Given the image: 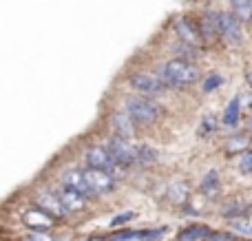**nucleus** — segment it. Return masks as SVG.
I'll return each instance as SVG.
<instances>
[{
	"instance_id": "21",
	"label": "nucleus",
	"mask_w": 252,
	"mask_h": 241,
	"mask_svg": "<svg viewBox=\"0 0 252 241\" xmlns=\"http://www.w3.org/2000/svg\"><path fill=\"white\" fill-rule=\"evenodd\" d=\"M188 197V186L184 184V181H179V184L170 186V199H173L175 204H184Z\"/></svg>"
},
{
	"instance_id": "24",
	"label": "nucleus",
	"mask_w": 252,
	"mask_h": 241,
	"mask_svg": "<svg viewBox=\"0 0 252 241\" xmlns=\"http://www.w3.org/2000/svg\"><path fill=\"white\" fill-rule=\"evenodd\" d=\"M221 82H223V78H221V75H219V73L208 75V78H206V82H204V91H206V93L215 91V89H219V87H221Z\"/></svg>"
},
{
	"instance_id": "19",
	"label": "nucleus",
	"mask_w": 252,
	"mask_h": 241,
	"mask_svg": "<svg viewBox=\"0 0 252 241\" xmlns=\"http://www.w3.org/2000/svg\"><path fill=\"white\" fill-rule=\"evenodd\" d=\"M157 157H159V153H157L155 149H151V146L142 144L137 149V162L142 164V166H148V164H155Z\"/></svg>"
},
{
	"instance_id": "34",
	"label": "nucleus",
	"mask_w": 252,
	"mask_h": 241,
	"mask_svg": "<svg viewBox=\"0 0 252 241\" xmlns=\"http://www.w3.org/2000/svg\"><path fill=\"white\" fill-rule=\"evenodd\" d=\"M250 109H252V100H250Z\"/></svg>"
},
{
	"instance_id": "22",
	"label": "nucleus",
	"mask_w": 252,
	"mask_h": 241,
	"mask_svg": "<svg viewBox=\"0 0 252 241\" xmlns=\"http://www.w3.org/2000/svg\"><path fill=\"white\" fill-rule=\"evenodd\" d=\"M230 228H235L237 233H241V235H252V224L250 221H246V219H241V217H237V219H230Z\"/></svg>"
},
{
	"instance_id": "12",
	"label": "nucleus",
	"mask_w": 252,
	"mask_h": 241,
	"mask_svg": "<svg viewBox=\"0 0 252 241\" xmlns=\"http://www.w3.org/2000/svg\"><path fill=\"white\" fill-rule=\"evenodd\" d=\"M58 197H60V202L64 204L66 212L82 211V208L87 206V197H84V195H80L78 190H73V188H66V186L60 190V193H58Z\"/></svg>"
},
{
	"instance_id": "3",
	"label": "nucleus",
	"mask_w": 252,
	"mask_h": 241,
	"mask_svg": "<svg viewBox=\"0 0 252 241\" xmlns=\"http://www.w3.org/2000/svg\"><path fill=\"white\" fill-rule=\"evenodd\" d=\"M87 166L97 168V171H104V173H111V175H115V177H122L120 175V173H122L120 171L122 164H118L113 155H111L106 149H100V146L87 151Z\"/></svg>"
},
{
	"instance_id": "5",
	"label": "nucleus",
	"mask_w": 252,
	"mask_h": 241,
	"mask_svg": "<svg viewBox=\"0 0 252 241\" xmlns=\"http://www.w3.org/2000/svg\"><path fill=\"white\" fill-rule=\"evenodd\" d=\"M130 87L139 93L146 95H159L166 91V82L159 75H151V73H133L130 75Z\"/></svg>"
},
{
	"instance_id": "13",
	"label": "nucleus",
	"mask_w": 252,
	"mask_h": 241,
	"mask_svg": "<svg viewBox=\"0 0 252 241\" xmlns=\"http://www.w3.org/2000/svg\"><path fill=\"white\" fill-rule=\"evenodd\" d=\"M210 235V228L204 224H197V226H188V228H184L182 233L177 235V239L175 241H199V239H206Z\"/></svg>"
},
{
	"instance_id": "6",
	"label": "nucleus",
	"mask_w": 252,
	"mask_h": 241,
	"mask_svg": "<svg viewBox=\"0 0 252 241\" xmlns=\"http://www.w3.org/2000/svg\"><path fill=\"white\" fill-rule=\"evenodd\" d=\"M62 184L66 186V188H73V190H78L80 195H84V197H95V188L91 186V181H89V177H87V173L84 171H69V173H64L62 175Z\"/></svg>"
},
{
	"instance_id": "31",
	"label": "nucleus",
	"mask_w": 252,
	"mask_h": 241,
	"mask_svg": "<svg viewBox=\"0 0 252 241\" xmlns=\"http://www.w3.org/2000/svg\"><path fill=\"white\" fill-rule=\"evenodd\" d=\"M25 241H56V239H49V237H44L42 233H35V235H31V237H27Z\"/></svg>"
},
{
	"instance_id": "25",
	"label": "nucleus",
	"mask_w": 252,
	"mask_h": 241,
	"mask_svg": "<svg viewBox=\"0 0 252 241\" xmlns=\"http://www.w3.org/2000/svg\"><path fill=\"white\" fill-rule=\"evenodd\" d=\"M239 168L244 173H252V151H246V153H241Z\"/></svg>"
},
{
	"instance_id": "2",
	"label": "nucleus",
	"mask_w": 252,
	"mask_h": 241,
	"mask_svg": "<svg viewBox=\"0 0 252 241\" xmlns=\"http://www.w3.org/2000/svg\"><path fill=\"white\" fill-rule=\"evenodd\" d=\"M126 113L137 124H151L159 115V106L151 100H144V97H133L126 102Z\"/></svg>"
},
{
	"instance_id": "9",
	"label": "nucleus",
	"mask_w": 252,
	"mask_h": 241,
	"mask_svg": "<svg viewBox=\"0 0 252 241\" xmlns=\"http://www.w3.org/2000/svg\"><path fill=\"white\" fill-rule=\"evenodd\" d=\"M87 177L89 181H91V186L95 188L97 195L102 193H111V190L115 188V175H111V173H104V171H97V168H87Z\"/></svg>"
},
{
	"instance_id": "26",
	"label": "nucleus",
	"mask_w": 252,
	"mask_h": 241,
	"mask_svg": "<svg viewBox=\"0 0 252 241\" xmlns=\"http://www.w3.org/2000/svg\"><path fill=\"white\" fill-rule=\"evenodd\" d=\"M139 233H130V230H120V233L111 235L109 241H130V239H137Z\"/></svg>"
},
{
	"instance_id": "16",
	"label": "nucleus",
	"mask_w": 252,
	"mask_h": 241,
	"mask_svg": "<svg viewBox=\"0 0 252 241\" xmlns=\"http://www.w3.org/2000/svg\"><path fill=\"white\" fill-rule=\"evenodd\" d=\"M201 193L208 195V197H215L219 193V175L215 171L206 173V177L201 180Z\"/></svg>"
},
{
	"instance_id": "20",
	"label": "nucleus",
	"mask_w": 252,
	"mask_h": 241,
	"mask_svg": "<svg viewBox=\"0 0 252 241\" xmlns=\"http://www.w3.org/2000/svg\"><path fill=\"white\" fill-rule=\"evenodd\" d=\"M223 124L230 128H235L237 124H239V100H232L230 104H228L226 113H223Z\"/></svg>"
},
{
	"instance_id": "23",
	"label": "nucleus",
	"mask_w": 252,
	"mask_h": 241,
	"mask_svg": "<svg viewBox=\"0 0 252 241\" xmlns=\"http://www.w3.org/2000/svg\"><path fill=\"white\" fill-rule=\"evenodd\" d=\"M166 235V228H159V230H139V235H137V239H142V241H157V239H161Z\"/></svg>"
},
{
	"instance_id": "33",
	"label": "nucleus",
	"mask_w": 252,
	"mask_h": 241,
	"mask_svg": "<svg viewBox=\"0 0 252 241\" xmlns=\"http://www.w3.org/2000/svg\"><path fill=\"white\" fill-rule=\"evenodd\" d=\"M248 82H250V87H252V71L248 73Z\"/></svg>"
},
{
	"instance_id": "15",
	"label": "nucleus",
	"mask_w": 252,
	"mask_h": 241,
	"mask_svg": "<svg viewBox=\"0 0 252 241\" xmlns=\"http://www.w3.org/2000/svg\"><path fill=\"white\" fill-rule=\"evenodd\" d=\"M130 115L128 113H115L113 115V128L118 131V135L130 137L133 135V124H130Z\"/></svg>"
},
{
	"instance_id": "29",
	"label": "nucleus",
	"mask_w": 252,
	"mask_h": 241,
	"mask_svg": "<svg viewBox=\"0 0 252 241\" xmlns=\"http://www.w3.org/2000/svg\"><path fill=\"white\" fill-rule=\"evenodd\" d=\"M217 128V120L215 118H206L204 120V126H201V133H213Z\"/></svg>"
},
{
	"instance_id": "1",
	"label": "nucleus",
	"mask_w": 252,
	"mask_h": 241,
	"mask_svg": "<svg viewBox=\"0 0 252 241\" xmlns=\"http://www.w3.org/2000/svg\"><path fill=\"white\" fill-rule=\"evenodd\" d=\"M157 75L166 82V87H188V84H195L199 78V71L195 64H190L188 60H170L166 64L157 66Z\"/></svg>"
},
{
	"instance_id": "18",
	"label": "nucleus",
	"mask_w": 252,
	"mask_h": 241,
	"mask_svg": "<svg viewBox=\"0 0 252 241\" xmlns=\"http://www.w3.org/2000/svg\"><path fill=\"white\" fill-rule=\"evenodd\" d=\"M232 13L239 20H252V0H230Z\"/></svg>"
},
{
	"instance_id": "14",
	"label": "nucleus",
	"mask_w": 252,
	"mask_h": 241,
	"mask_svg": "<svg viewBox=\"0 0 252 241\" xmlns=\"http://www.w3.org/2000/svg\"><path fill=\"white\" fill-rule=\"evenodd\" d=\"M199 31L204 38H215V33H219V22H217V13H206L199 20Z\"/></svg>"
},
{
	"instance_id": "10",
	"label": "nucleus",
	"mask_w": 252,
	"mask_h": 241,
	"mask_svg": "<svg viewBox=\"0 0 252 241\" xmlns=\"http://www.w3.org/2000/svg\"><path fill=\"white\" fill-rule=\"evenodd\" d=\"M35 206L42 208V211H47L49 215L56 219V217H64L66 215V208L64 204L60 202V197H58V193H40L38 197H35Z\"/></svg>"
},
{
	"instance_id": "7",
	"label": "nucleus",
	"mask_w": 252,
	"mask_h": 241,
	"mask_svg": "<svg viewBox=\"0 0 252 241\" xmlns=\"http://www.w3.org/2000/svg\"><path fill=\"white\" fill-rule=\"evenodd\" d=\"M217 22H219V33H223V38L230 44H239L244 40V33H241L239 27V18L235 13H217Z\"/></svg>"
},
{
	"instance_id": "11",
	"label": "nucleus",
	"mask_w": 252,
	"mask_h": 241,
	"mask_svg": "<svg viewBox=\"0 0 252 241\" xmlns=\"http://www.w3.org/2000/svg\"><path fill=\"white\" fill-rule=\"evenodd\" d=\"M175 31H177V35H179V40H182V42L192 44V47L197 44V40H199V35H201L199 27H195L190 20H186V18L175 20Z\"/></svg>"
},
{
	"instance_id": "28",
	"label": "nucleus",
	"mask_w": 252,
	"mask_h": 241,
	"mask_svg": "<svg viewBox=\"0 0 252 241\" xmlns=\"http://www.w3.org/2000/svg\"><path fill=\"white\" fill-rule=\"evenodd\" d=\"M133 217H135V212H124V215H118L113 221H111V226H113V228H118V226H122V224H128Z\"/></svg>"
},
{
	"instance_id": "32",
	"label": "nucleus",
	"mask_w": 252,
	"mask_h": 241,
	"mask_svg": "<svg viewBox=\"0 0 252 241\" xmlns=\"http://www.w3.org/2000/svg\"><path fill=\"white\" fill-rule=\"evenodd\" d=\"M84 241H104L102 237H91V239H84Z\"/></svg>"
},
{
	"instance_id": "30",
	"label": "nucleus",
	"mask_w": 252,
	"mask_h": 241,
	"mask_svg": "<svg viewBox=\"0 0 252 241\" xmlns=\"http://www.w3.org/2000/svg\"><path fill=\"white\" fill-rule=\"evenodd\" d=\"M248 144V142L244 140V137H235V142L230 144V151H237V149H244V146Z\"/></svg>"
},
{
	"instance_id": "8",
	"label": "nucleus",
	"mask_w": 252,
	"mask_h": 241,
	"mask_svg": "<svg viewBox=\"0 0 252 241\" xmlns=\"http://www.w3.org/2000/svg\"><path fill=\"white\" fill-rule=\"evenodd\" d=\"M22 221H25L27 228L35 230V233H47L53 224V217L47 211H42V208H29L22 215Z\"/></svg>"
},
{
	"instance_id": "27",
	"label": "nucleus",
	"mask_w": 252,
	"mask_h": 241,
	"mask_svg": "<svg viewBox=\"0 0 252 241\" xmlns=\"http://www.w3.org/2000/svg\"><path fill=\"white\" fill-rule=\"evenodd\" d=\"M206 241H237V237L232 233H210Z\"/></svg>"
},
{
	"instance_id": "4",
	"label": "nucleus",
	"mask_w": 252,
	"mask_h": 241,
	"mask_svg": "<svg viewBox=\"0 0 252 241\" xmlns=\"http://www.w3.org/2000/svg\"><path fill=\"white\" fill-rule=\"evenodd\" d=\"M106 151H109V153L115 157V162L122 164V166H128V164L137 162V149H133V146L126 142V137H122V135L109 137Z\"/></svg>"
},
{
	"instance_id": "17",
	"label": "nucleus",
	"mask_w": 252,
	"mask_h": 241,
	"mask_svg": "<svg viewBox=\"0 0 252 241\" xmlns=\"http://www.w3.org/2000/svg\"><path fill=\"white\" fill-rule=\"evenodd\" d=\"M244 212H246V204L241 202V199H230V202H226L221 208V215L228 217V219H237V217H241Z\"/></svg>"
}]
</instances>
